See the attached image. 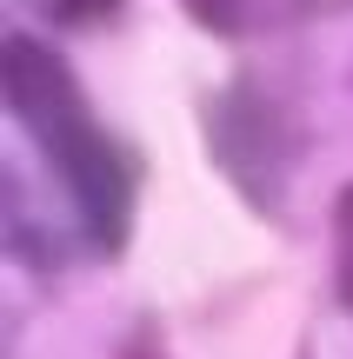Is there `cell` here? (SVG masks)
<instances>
[{
  "mask_svg": "<svg viewBox=\"0 0 353 359\" xmlns=\"http://www.w3.org/2000/svg\"><path fill=\"white\" fill-rule=\"evenodd\" d=\"M7 107L27 133L40 140V154L53 160V173L67 180L87 233L100 240V253L127 246V219H133V160L100 120L87 114L74 87V67L53 47H40L34 34H7Z\"/></svg>",
  "mask_w": 353,
  "mask_h": 359,
  "instance_id": "cell-1",
  "label": "cell"
},
{
  "mask_svg": "<svg viewBox=\"0 0 353 359\" xmlns=\"http://www.w3.org/2000/svg\"><path fill=\"white\" fill-rule=\"evenodd\" d=\"M207 147L213 160H220L227 173H234V187L247 193L260 213H274L280 206V187H287L293 160H300V127L287 120V107L274 100V93H260L253 80H240V87H220L207 93Z\"/></svg>",
  "mask_w": 353,
  "mask_h": 359,
  "instance_id": "cell-2",
  "label": "cell"
},
{
  "mask_svg": "<svg viewBox=\"0 0 353 359\" xmlns=\"http://www.w3.org/2000/svg\"><path fill=\"white\" fill-rule=\"evenodd\" d=\"M187 13H194L207 34H260V27H274V20H287V13H300L307 0H180Z\"/></svg>",
  "mask_w": 353,
  "mask_h": 359,
  "instance_id": "cell-3",
  "label": "cell"
},
{
  "mask_svg": "<svg viewBox=\"0 0 353 359\" xmlns=\"http://www.w3.org/2000/svg\"><path fill=\"white\" fill-rule=\"evenodd\" d=\"M333 280H340V306L353 313V187L333 200Z\"/></svg>",
  "mask_w": 353,
  "mask_h": 359,
  "instance_id": "cell-4",
  "label": "cell"
},
{
  "mask_svg": "<svg viewBox=\"0 0 353 359\" xmlns=\"http://www.w3.org/2000/svg\"><path fill=\"white\" fill-rule=\"evenodd\" d=\"M40 13H47L53 27H100L120 13V0H34Z\"/></svg>",
  "mask_w": 353,
  "mask_h": 359,
  "instance_id": "cell-5",
  "label": "cell"
},
{
  "mask_svg": "<svg viewBox=\"0 0 353 359\" xmlns=\"http://www.w3.org/2000/svg\"><path fill=\"white\" fill-rule=\"evenodd\" d=\"M120 359H167V346H160V326L147 320V326H133V339H127V353Z\"/></svg>",
  "mask_w": 353,
  "mask_h": 359,
  "instance_id": "cell-6",
  "label": "cell"
}]
</instances>
